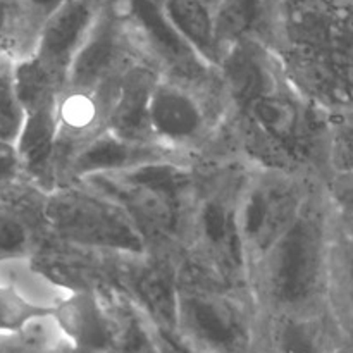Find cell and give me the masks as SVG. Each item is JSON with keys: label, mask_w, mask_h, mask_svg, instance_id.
<instances>
[{"label": "cell", "mask_w": 353, "mask_h": 353, "mask_svg": "<svg viewBox=\"0 0 353 353\" xmlns=\"http://www.w3.org/2000/svg\"><path fill=\"white\" fill-rule=\"evenodd\" d=\"M333 157L343 172H353V112L343 117L334 130Z\"/></svg>", "instance_id": "obj_27"}, {"label": "cell", "mask_w": 353, "mask_h": 353, "mask_svg": "<svg viewBox=\"0 0 353 353\" xmlns=\"http://www.w3.org/2000/svg\"><path fill=\"white\" fill-rule=\"evenodd\" d=\"M334 199L353 240V172H343L334 183Z\"/></svg>", "instance_id": "obj_28"}, {"label": "cell", "mask_w": 353, "mask_h": 353, "mask_svg": "<svg viewBox=\"0 0 353 353\" xmlns=\"http://www.w3.org/2000/svg\"><path fill=\"white\" fill-rule=\"evenodd\" d=\"M68 0H19L21 16H23L24 33L26 37L33 38L37 37L38 30L41 24L55 12L61 6Z\"/></svg>", "instance_id": "obj_25"}, {"label": "cell", "mask_w": 353, "mask_h": 353, "mask_svg": "<svg viewBox=\"0 0 353 353\" xmlns=\"http://www.w3.org/2000/svg\"><path fill=\"white\" fill-rule=\"evenodd\" d=\"M152 76L145 69H133L121 85L112 110V123L124 137H138L148 123L152 99ZM150 124V123H148Z\"/></svg>", "instance_id": "obj_14"}, {"label": "cell", "mask_w": 353, "mask_h": 353, "mask_svg": "<svg viewBox=\"0 0 353 353\" xmlns=\"http://www.w3.org/2000/svg\"><path fill=\"white\" fill-rule=\"evenodd\" d=\"M295 214L292 193L279 186H264L248 195L243 210V231L257 248L271 247L288 231Z\"/></svg>", "instance_id": "obj_8"}, {"label": "cell", "mask_w": 353, "mask_h": 353, "mask_svg": "<svg viewBox=\"0 0 353 353\" xmlns=\"http://www.w3.org/2000/svg\"><path fill=\"white\" fill-rule=\"evenodd\" d=\"M30 231L23 219L9 210H0V262L12 261L28 252Z\"/></svg>", "instance_id": "obj_22"}, {"label": "cell", "mask_w": 353, "mask_h": 353, "mask_svg": "<svg viewBox=\"0 0 353 353\" xmlns=\"http://www.w3.org/2000/svg\"><path fill=\"white\" fill-rule=\"evenodd\" d=\"M137 293L152 312L159 326L165 331V336L172 345V331L178 323V299L172 276L164 268H150L140 272L137 278Z\"/></svg>", "instance_id": "obj_16"}, {"label": "cell", "mask_w": 353, "mask_h": 353, "mask_svg": "<svg viewBox=\"0 0 353 353\" xmlns=\"http://www.w3.org/2000/svg\"><path fill=\"white\" fill-rule=\"evenodd\" d=\"M202 231L210 247L230 269L241 268L243 250L234 217L221 202H209L202 210Z\"/></svg>", "instance_id": "obj_17"}, {"label": "cell", "mask_w": 353, "mask_h": 353, "mask_svg": "<svg viewBox=\"0 0 353 353\" xmlns=\"http://www.w3.org/2000/svg\"><path fill=\"white\" fill-rule=\"evenodd\" d=\"M347 283H348V293H350V300L353 303V248L350 254L347 255Z\"/></svg>", "instance_id": "obj_30"}, {"label": "cell", "mask_w": 353, "mask_h": 353, "mask_svg": "<svg viewBox=\"0 0 353 353\" xmlns=\"http://www.w3.org/2000/svg\"><path fill=\"white\" fill-rule=\"evenodd\" d=\"M24 123V109L16 93L10 61L0 64V141L16 145Z\"/></svg>", "instance_id": "obj_20"}, {"label": "cell", "mask_w": 353, "mask_h": 353, "mask_svg": "<svg viewBox=\"0 0 353 353\" xmlns=\"http://www.w3.org/2000/svg\"><path fill=\"white\" fill-rule=\"evenodd\" d=\"M272 0H217L212 7L217 48H230L261 24Z\"/></svg>", "instance_id": "obj_15"}, {"label": "cell", "mask_w": 353, "mask_h": 353, "mask_svg": "<svg viewBox=\"0 0 353 353\" xmlns=\"http://www.w3.org/2000/svg\"><path fill=\"white\" fill-rule=\"evenodd\" d=\"M131 159H133V148L114 137H103L92 141L79 154L76 169L79 172L107 171V169H116L126 164Z\"/></svg>", "instance_id": "obj_21"}, {"label": "cell", "mask_w": 353, "mask_h": 353, "mask_svg": "<svg viewBox=\"0 0 353 353\" xmlns=\"http://www.w3.org/2000/svg\"><path fill=\"white\" fill-rule=\"evenodd\" d=\"M283 55L317 100L353 107V0H274Z\"/></svg>", "instance_id": "obj_1"}, {"label": "cell", "mask_w": 353, "mask_h": 353, "mask_svg": "<svg viewBox=\"0 0 353 353\" xmlns=\"http://www.w3.org/2000/svg\"><path fill=\"white\" fill-rule=\"evenodd\" d=\"M47 219L61 236L97 247L140 250L141 240L130 221L117 209L76 193L52 199Z\"/></svg>", "instance_id": "obj_2"}, {"label": "cell", "mask_w": 353, "mask_h": 353, "mask_svg": "<svg viewBox=\"0 0 353 353\" xmlns=\"http://www.w3.org/2000/svg\"><path fill=\"white\" fill-rule=\"evenodd\" d=\"M55 130H57V121H55L54 99L45 100L24 110L23 128L14 145L21 169H26L33 174H41L47 169L54 150Z\"/></svg>", "instance_id": "obj_10"}, {"label": "cell", "mask_w": 353, "mask_h": 353, "mask_svg": "<svg viewBox=\"0 0 353 353\" xmlns=\"http://www.w3.org/2000/svg\"><path fill=\"white\" fill-rule=\"evenodd\" d=\"M128 181L150 188L161 193L165 199L178 203L179 195L186 188L190 176L183 169L174 168L169 164H147L140 165L133 172L128 174Z\"/></svg>", "instance_id": "obj_19"}, {"label": "cell", "mask_w": 353, "mask_h": 353, "mask_svg": "<svg viewBox=\"0 0 353 353\" xmlns=\"http://www.w3.org/2000/svg\"><path fill=\"white\" fill-rule=\"evenodd\" d=\"M31 316H34V309L9 288L0 285V333L19 331Z\"/></svg>", "instance_id": "obj_24"}, {"label": "cell", "mask_w": 353, "mask_h": 353, "mask_svg": "<svg viewBox=\"0 0 353 353\" xmlns=\"http://www.w3.org/2000/svg\"><path fill=\"white\" fill-rule=\"evenodd\" d=\"M321 269V231L314 221L300 219L279 238L274 257V292L286 303L307 299Z\"/></svg>", "instance_id": "obj_3"}, {"label": "cell", "mask_w": 353, "mask_h": 353, "mask_svg": "<svg viewBox=\"0 0 353 353\" xmlns=\"http://www.w3.org/2000/svg\"><path fill=\"white\" fill-rule=\"evenodd\" d=\"M162 10L178 33L207 61H216L219 48L216 43L212 7L205 0H162Z\"/></svg>", "instance_id": "obj_11"}, {"label": "cell", "mask_w": 353, "mask_h": 353, "mask_svg": "<svg viewBox=\"0 0 353 353\" xmlns=\"http://www.w3.org/2000/svg\"><path fill=\"white\" fill-rule=\"evenodd\" d=\"M102 0H68L40 26L31 57L55 78L71 68L88 37Z\"/></svg>", "instance_id": "obj_4"}, {"label": "cell", "mask_w": 353, "mask_h": 353, "mask_svg": "<svg viewBox=\"0 0 353 353\" xmlns=\"http://www.w3.org/2000/svg\"><path fill=\"white\" fill-rule=\"evenodd\" d=\"M148 123L168 138H188L199 131L202 114L190 97L171 88H159L152 93Z\"/></svg>", "instance_id": "obj_13"}, {"label": "cell", "mask_w": 353, "mask_h": 353, "mask_svg": "<svg viewBox=\"0 0 353 353\" xmlns=\"http://www.w3.org/2000/svg\"><path fill=\"white\" fill-rule=\"evenodd\" d=\"M281 353H321L314 334L300 323H286L279 336Z\"/></svg>", "instance_id": "obj_26"}, {"label": "cell", "mask_w": 353, "mask_h": 353, "mask_svg": "<svg viewBox=\"0 0 353 353\" xmlns=\"http://www.w3.org/2000/svg\"><path fill=\"white\" fill-rule=\"evenodd\" d=\"M245 110L254 130L265 141L288 155L302 152L305 143V117L292 99L268 93L245 107Z\"/></svg>", "instance_id": "obj_6"}, {"label": "cell", "mask_w": 353, "mask_h": 353, "mask_svg": "<svg viewBox=\"0 0 353 353\" xmlns=\"http://www.w3.org/2000/svg\"><path fill=\"white\" fill-rule=\"evenodd\" d=\"M26 37L19 0H0V64L9 61V50Z\"/></svg>", "instance_id": "obj_23"}, {"label": "cell", "mask_w": 353, "mask_h": 353, "mask_svg": "<svg viewBox=\"0 0 353 353\" xmlns=\"http://www.w3.org/2000/svg\"><path fill=\"white\" fill-rule=\"evenodd\" d=\"M183 316L196 340L217 353H231L240 347L241 324L230 305L210 295L183 299Z\"/></svg>", "instance_id": "obj_7"}, {"label": "cell", "mask_w": 353, "mask_h": 353, "mask_svg": "<svg viewBox=\"0 0 353 353\" xmlns=\"http://www.w3.org/2000/svg\"><path fill=\"white\" fill-rule=\"evenodd\" d=\"M103 186L128 207L141 228L155 234H165L174 230L178 210L176 202L128 179L123 183H103Z\"/></svg>", "instance_id": "obj_12"}, {"label": "cell", "mask_w": 353, "mask_h": 353, "mask_svg": "<svg viewBox=\"0 0 353 353\" xmlns=\"http://www.w3.org/2000/svg\"><path fill=\"white\" fill-rule=\"evenodd\" d=\"M205 2H207V3H209V6H210V7H214V6H216V2H217V0H205Z\"/></svg>", "instance_id": "obj_31"}, {"label": "cell", "mask_w": 353, "mask_h": 353, "mask_svg": "<svg viewBox=\"0 0 353 353\" xmlns=\"http://www.w3.org/2000/svg\"><path fill=\"white\" fill-rule=\"evenodd\" d=\"M21 171V162L16 147L6 141H0V188L12 181Z\"/></svg>", "instance_id": "obj_29"}, {"label": "cell", "mask_w": 353, "mask_h": 353, "mask_svg": "<svg viewBox=\"0 0 353 353\" xmlns=\"http://www.w3.org/2000/svg\"><path fill=\"white\" fill-rule=\"evenodd\" d=\"M224 74L231 95L243 109L271 93L264 54L248 38L230 47L224 59Z\"/></svg>", "instance_id": "obj_9"}, {"label": "cell", "mask_w": 353, "mask_h": 353, "mask_svg": "<svg viewBox=\"0 0 353 353\" xmlns=\"http://www.w3.org/2000/svg\"><path fill=\"white\" fill-rule=\"evenodd\" d=\"M0 353H2V350H0Z\"/></svg>", "instance_id": "obj_32"}, {"label": "cell", "mask_w": 353, "mask_h": 353, "mask_svg": "<svg viewBox=\"0 0 353 353\" xmlns=\"http://www.w3.org/2000/svg\"><path fill=\"white\" fill-rule=\"evenodd\" d=\"M65 327L85 352L103 353L114 350V326L92 302L71 307L64 316Z\"/></svg>", "instance_id": "obj_18"}, {"label": "cell", "mask_w": 353, "mask_h": 353, "mask_svg": "<svg viewBox=\"0 0 353 353\" xmlns=\"http://www.w3.org/2000/svg\"><path fill=\"white\" fill-rule=\"evenodd\" d=\"M131 24L152 47L183 74L202 71L199 52L169 23L157 0H124Z\"/></svg>", "instance_id": "obj_5"}]
</instances>
